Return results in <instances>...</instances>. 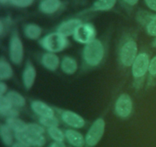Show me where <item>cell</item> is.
<instances>
[{
    "label": "cell",
    "mask_w": 156,
    "mask_h": 147,
    "mask_svg": "<svg viewBox=\"0 0 156 147\" xmlns=\"http://www.w3.org/2000/svg\"><path fill=\"white\" fill-rule=\"evenodd\" d=\"M83 60L88 66L96 67L99 65L105 57V47L101 41L94 39L85 44L82 51Z\"/></svg>",
    "instance_id": "1"
},
{
    "label": "cell",
    "mask_w": 156,
    "mask_h": 147,
    "mask_svg": "<svg viewBox=\"0 0 156 147\" xmlns=\"http://www.w3.org/2000/svg\"><path fill=\"white\" fill-rule=\"evenodd\" d=\"M69 41L66 37L59 32H52L45 35L40 41V44L47 52L59 53L62 51L68 46Z\"/></svg>",
    "instance_id": "2"
},
{
    "label": "cell",
    "mask_w": 156,
    "mask_h": 147,
    "mask_svg": "<svg viewBox=\"0 0 156 147\" xmlns=\"http://www.w3.org/2000/svg\"><path fill=\"white\" fill-rule=\"evenodd\" d=\"M105 121L103 118L96 119L87 131L85 136V147H94L100 142L105 131Z\"/></svg>",
    "instance_id": "3"
},
{
    "label": "cell",
    "mask_w": 156,
    "mask_h": 147,
    "mask_svg": "<svg viewBox=\"0 0 156 147\" xmlns=\"http://www.w3.org/2000/svg\"><path fill=\"white\" fill-rule=\"evenodd\" d=\"M9 59L13 64H20L24 59V46L16 32L12 34L9 44Z\"/></svg>",
    "instance_id": "4"
},
{
    "label": "cell",
    "mask_w": 156,
    "mask_h": 147,
    "mask_svg": "<svg viewBox=\"0 0 156 147\" xmlns=\"http://www.w3.org/2000/svg\"><path fill=\"white\" fill-rule=\"evenodd\" d=\"M138 55L137 43L133 40H129L126 41L120 48V63L124 67H131Z\"/></svg>",
    "instance_id": "5"
},
{
    "label": "cell",
    "mask_w": 156,
    "mask_h": 147,
    "mask_svg": "<svg viewBox=\"0 0 156 147\" xmlns=\"http://www.w3.org/2000/svg\"><path fill=\"white\" fill-rule=\"evenodd\" d=\"M149 55L145 52H142L137 55L133 64L131 66V71L134 78L136 80L142 79L149 72Z\"/></svg>",
    "instance_id": "6"
},
{
    "label": "cell",
    "mask_w": 156,
    "mask_h": 147,
    "mask_svg": "<svg viewBox=\"0 0 156 147\" xmlns=\"http://www.w3.org/2000/svg\"><path fill=\"white\" fill-rule=\"evenodd\" d=\"M73 37L78 43L85 45L95 39L96 29L91 23H82L76 29Z\"/></svg>",
    "instance_id": "7"
},
{
    "label": "cell",
    "mask_w": 156,
    "mask_h": 147,
    "mask_svg": "<svg viewBox=\"0 0 156 147\" xmlns=\"http://www.w3.org/2000/svg\"><path fill=\"white\" fill-rule=\"evenodd\" d=\"M133 109V104L131 96L127 93H122L115 102L114 110L119 117L122 119L129 117Z\"/></svg>",
    "instance_id": "8"
},
{
    "label": "cell",
    "mask_w": 156,
    "mask_h": 147,
    "mask_svg": "<svg viewBox=\"0 0 156 147\" xmlns=\"http://www.w3.org/2000/svg\"><path fill=\"white\" fill-rule=\"evenodd\" d=\"M15 139L18 142L27 147H42L46 143L44 135H35L27 131L15 133Z\"/></svg>",
    "instance_id": "9"
},
{
    "label": "cell",
    "mask_w": 156,
    "mask_h": 147,
    "mask_svg": "<svg viewBox=\"0 0 156 147\" xmlns=\"http://www.w3.org/2000/svg\"><path fill=\"white\" fill-rule=\"evenodd\" d=\"M61 119L64 123L72 129H81L85 125L84 118L72 110H63L61 113Z\"/></svg>",
    "instance_id": "10"
},
{
    "label": "cell",
    "mask_w": 156,
    "mask_h": 147,
    "mask_svg": "<svg viewBox=\"0 0 156 147\" xmlns=\"http://www.w3.org/2000/svg\"><path fill=\"white\" fill-rule=\"evenodd\" d=\"M81 24H82V21L79 18H70L61 23L58 26L56 32L68 38L74 35L76 29L81 25Z\"/></svg>",
    "instance_id": "11"
},
{
    "label": "cell",
    "mask_w": 156,
    "mask_h": 147,
    "mask_svg": "<svg viewBox=\"0 0 156 147\" xmlns=\"http://www.w3.org/2000/svg\"><path fill=\"white\" fill-rule=\"evenodd\" d=\"M41 62L44 68L50 71H54L60 67L61 61L56 54L47 51L41 57Z\"/></svg>",
    "instance_id": "12"
},
{
    "label": "cell",
    "mask_w": 156,
    "mask_h": 147,
    "mask_svg": "<svg viewBox=\"0 0 156 147\" xmlns=\"http://www.w3.org/2000/svg\"><path fill=\"white\" fill-rule=\"evenodd\" d=\"M0 114L8 118L18 117L19 113L15 107H13L6 95L0 96Z\"/></svg>",
    "instance_id": "13"
},
{
    "label": "cell",
    "mask_w": 156,
    "mask_h": 147,
    "mask_svg": "<svg viewBox=\"0 0 156 147\" xmlns=\"http://www.w3.org/2000/svg\"><path fill=\"white\" fill-rule=\"evenodd\" d=\"M66 140L73 147H85V136L76 129H68L65 131Z\"/></svg>",
    "instance_id": "14"
},
{
    "label": "cell",
    "mask_w": 156,
    "mask_h": 147,
    "mask_svg": "<svg viewBox=\"0 0 156 147\" xmlns=\"http://www.w3.org/2000/svg\"><path fill=\"white\" fill-rule=\"evenodd\" d=\"M37 77V70L31 63L26 64L22 72V83L26 89H30L33 87Z\"/></svg>",
    "instance_id": "15"
},
{
    "label": "cell",
    "mask_w": 156,
    "mask_h": 147,
    "mask_svg": "<svg viewBox=\"0 0 156 147\" xmlns=\"http://www.w3.org/2000/svg\"><path fill=\"white\" fill-rule=\"evenodd\" d=\"M30 108L40 117L55 116V112L51 107L41 100H34L30 104Z\"/></svg>",
    "instance_id": "16"
},
{
    "label": "cell",
    "mask_w": 156,
    "mask_h": 147,
    "mask_svg": "<svg viewBox=\"0 0 156 147\" xmlns=\"http://www.w3.org/2000/svg\"><path fill=\"white\" fill-rule=\"evenodd\" d=\"M60 0H41L39 4V9L42 13L46 15L54 14L60 9Z\"/></svg>",
    "instance_id": "17"
},
{
    "label": "cell",
    "mask_w": 156,
    "mask_h": 147,
    "mask_svg": "<svg viewBox=\"0 0 156 147\" xmlns=\"http://www.w3.org/2000/svg\"><path fill=\"white\" fill-rule=\"evenodd\" d=\"M59 67L66 74L72 75L77 71L79 64L74 58L70 56H65L61 60Z\"/></svg>",
    "instance_id": "18"
},
{
    "label": "cell",
    "mask_w": 156,
    "mask_h": 147,
    "mask_svg": "<svg viewBox=\"0 0 156 147\" xmlns=\"http://www.w3.org/2000/svg\"><path fill=\"white\" fill-rule=\"evenodd\" d=\"M24 35L30 40L39 39L42 35V28L38 24L29 23L24 28Z\"/></svg>",
    "instance_id": "19"
},
{
    "label": "cell",
    "mask_w": 156,
    "mask_h": 147,
    "mask_svg": "<svg viewBox=\"0 0 156 147\" xmlns=\"http://www.w3.org/2000/svg\"><path fill=\"white\" fill-rule=\"evenodd\" d=\"M5 124L15 133V134L25 131L27 125V123L18 117L8 118L6 119Z\"/></svg>",
    "instance_id": "20"
},
{
    "label": "cell",
    "mask_w": 156,
    "mask_h": 147,
    "mask_svg": "<svg viewBox=\"0 0 156 147\" xmlns=\"http://www.w3.org/2000/svg\"><path fill=\"white\" fill-rule=\"evenodd\" d=\"M14 132L5 124H1L0 126V136H1L2 142L5 146H12L14 144Z\"/></svg>",
    "instance_id": "21"
},
{
    "label": "cell",
    "mask_w": 156,
    "mask_h": 147,
    "mask_svg": "<svg viewBox=\"0 0 156 147\" xmlns=\"http://www.w3.org/2000/svg\"><path fill=\"white\" fill-rule=\"evenodd\" d=\"M13 76V68L10 63L2 58L0 59V80L1 81L10 79Z\"/></svg>",
    "instance_id": "22"
},
{
    "label": "cell",
    "mask_w": 156,
    "mask_h": 147,
    "mask_svg": "<svg viewBox=\"0 0 156 147\" xmlns=\"http://www.w3.org/2000/svg\"><path fill=\"white\" fill-rule=\"evenodd\" d=\"M6 96L10 100L12 104L15 108H20L23 107L26 104L25 98L22 96L20 93L15 91V90H11L6 93Z\"/></svg>",
    "instance_id": "23"
},
{
    "label": "cell",
    "mask_w": 156,
    "mask_h": 147,
    "mask_svg": "<svg viewBox=\"0 0 156 147\" xmlns=\"http://www.w3.org/2000/svg\"><path fill=\"white\" fill-rule=\"evenodd\" d=\"M117 4V0H96L93 4V9L95 11H109Z\"/></svg>",
    "instance_id": "24"
},
{
    "label": "cell",
    "mask_w": 156,
    "mask_h": 147,
    "mask_svg": "<svg viewBox=\"0 0 156 147\" xmlns=\"http://www.w3.org/2000/svg\"><path fill=\"white\" fill-rule=\"evenodd\" d=\"M47 133H48L49 136L55 142H64V140L66 139L65 132L59 129V126L47 129Z\"/></svg>",
    "instance_id": "25"
},
{
    "label": "cell",
    "mask_w": 156,
    "mask_h": 147,
    "mask_svg": "<svg viewBox=\"0 0 156 147\" xmlns=\"http://www.w3.org/2000/svg\"><path fill=\"white\" fill-rule=\"evenodd\" d=\"M39 123L44 127L49 129L51 127L58 126H59V120L55 116H45V117L39 118Z\"/></svg>",
    "instance_id": "26"
},
{
    "label": "cell",
    "mask_w": 156,
    "mask_h": 147,
    "mask_svg": "<svg viewBox=\"0 0 156 147\" xmlns=\"http://www.w3.org/2000/svg\"><path fill=\"white\" fill-rule=\"evenodd\" d=\"M25 131L32 133V134L44 135L45 130H44V127L41 123H27V129H26Z\"/></svg>",
    "instance_id": "27"
},
{
    "label": "cell",
    "mask_w": 156,
    "mask_h": 147,
    "mask_svg": "<svg viewBox=\"0 0 156 147\" xmlns=\"http://www.w3.org/2000/svg\"><path fill=\"white\" fill-rule=\"evenodd\" d=\"M146 32L149 35L156 38V14H153L148 24L146 25Z\"/></svg>",
    "instance_id": "28"
},
{
    "label": "cell",
    "mask_w": 156,
    "mask_h": 147,
    "mask_svg": "<svg viewBox=\"0 0 156 147\" xmlns=\"http://www.w3.org/2000/svg\"><path fill=\"white\" fill-rule=\"evenodd\" d=\"M153 14L149 13V12H146V11H143V12H139L138 15H137V19L140 23L146 26L149 21L150 18H152Z\"/></svg>",
    "instance_id": "29"
},
{
    "label": "cell",
    "mask_w": 156,
    "mask_h": 147,
    "mask_svg": "<svg viewBox=\"0 0 156 147\" xmlns=\"http://www.w3.org/2000/svg\"><path fill=\"white\" fill-rule=\"evenodd\" d=\"M34 0H10L9 2L18 8H27L33 4Z\"/></svg>",
    "instance_id": "30"
},
{
    "label": "cell",
    "mask_w": 156,
    "mask_h": 147,
    "mask_svg": "<svg viewBox=\"0 0 156 147\" xmlns=\"http://www.w3.org/2000/svg\"><path fill=\"white\" fill-rule=\"evenodd\" d=\"M149 74L152 77H156V55L150 59L149 67Z\"/></svg>",
    "instance_id": "31"
},
{
    "label": "cell",
    "mask_w": 156,
    "mask_h": 147,
    "mask_svg": "<svg viewBox=\"0 0 156 147\" xmlns=\"http://www.w3.org/2000/svg\"><path fill=\"white\" fill-rule=\"evenodd\" d=\"M146 6L153 12H156V0H144Z\"/></svg>",
    "instance_id": "32"
},
{
    "label": "cell",
    "mask_w": 156,
    "mask_h": 147,
    "mask_svg": "<svg viewBox=\"0 0 156 147\" xmlns=\"http://www.w3.org/2000/svg\"><path fill=\"white\" fill-rule=\"evenodd\" d=\"M8 93L7 84L4 81H1L0 83V96H5Z\"/></svg>",
    "instance_id": "33"
},
{
    "label": "cell",
    "mask_w": 156,
    "mask_h": 147,
    "mask_svg": "<svg viewBox=\"0 0 156 147\" xmlns=\"http://www.w3.org/2000/svg\"><path fill=\"white\" fill-rule=\"evenodd\" d=\"M49 147H66L64 142H55L53 141Z\"/></svg>",
    "instance_id": "34"
},
{
    "label": "cell",
    "mask_w": 156,
    "mask_h": 147,
    "mask_svg": "<svg viewBox=\"0 0 156 147\" xmlns=\"http://www.w3.org/2000/svg\"><path fill=\"white\" fill-rule=\"evenodd\" d=\"M123 2L129 6H133L139 2V0H123Z\"/></svg>",
    "instance_id": "35"
},
{
    "label": "cell",
    "mask_w": 156,
    "mask_h": 147,
    "mask_svg": "<svg viewBox=\"0 0 156 147\" xmlns=\"http://www.w3.org/2000/svg\"><path fill=\"white\" fill-rule=\"evenodd\" d=\"M10 147H27V146H26V145H24V144L21 143V142H19L17 141L16 142H14L13 145Z\"/></svg>",
    "instance_id": "36"
},
{
    "label": "cell",
    "mask_w": 156,
    "mask_h": 147,
    "mask_svg": "<svg viewBox=\"0 0 156 147\" xmlns=\"http://www.w3.org/2000/svg\"><path fill=\"white\" fill-rule=\"evenodd\" d=\"M3 32H4V23L2 20H1L0 21V35H2Z\"/></svg>",
    "instance_id": "37"
},
{
    "label": "cell",
    "mask_w": 156,
    "mask_h": 147,
    "mask_svg": "<svg viewBox=\"0 0 156 147\" xmlns=\"http://www.w3.org/2000/svg\"><path fill=\"white\" fill-rule=\"evenodd\" d=\"M9 2H10V0H0V2L2 4H5V3Z\"/></svg>",
    "instance_id": "38"
},
{
    "label": "cell",
    "mask_w": 156,
    "mask_h": 147,
    "mask_svg": "<svg viewBox=\"0 0 156 147\" xmlns=\"http://www.w3.org/2000/svg\"><path fill=\"white\" fill-rule=\"evenodd\" d=\"M153 46L155 47H156V38H155V40H154V41H153Z\"/></svg>",
    "instance_id": "39"
}]
</instances>
